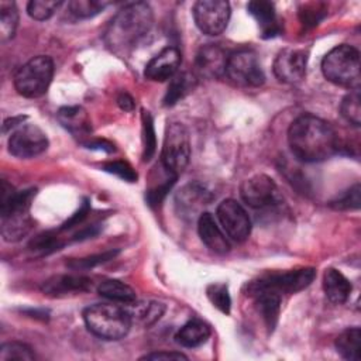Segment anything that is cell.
<instances>
[{
  "instance_id": "7c38bea8",
  "label": "cell",
  "mask_w": 361,
  "mask_h": 361,
  "mask_svg": "<svg viewBox=\"0 0 361 361\" xmlns=\"http://www.w3.org/2000/svg\"><path fill=\"white\" fill-rule=\"evenodd\" d=\"M224 233L234 241L243 243L250 237L251 220L245 209L234 199L223 200L216 210Z\"/></svg>"
},
{
  "instance_id": "60d3db41",
  "label": "cell",
  "mask_w": 361,
  "mask_h": 361,
  "mask_svg": "<svg viewBox=\"0 0 361 361\" xmlns=\"http://www.w3.org/2000/svg\"><path fill=\"white\" fill-rule=\"evenodd\" d=\"M320 4H312L305 7V10L300 13L302 14V21L306 25H316L322 18H323V13L324 8H319Z\"/></svg>"
},
{
  "instance_id": "52a82bcc",
  "label": "cell",
  "mask_w": 361,
  "mask_h": 361,
  "mask_svg": "<svg viewBox=\"0 0 361 361\" xmlns=\"http://www.w3.org/2000/svg\"><path fill=\"white\" fill-rule=\"evenodd\" d=\"M189 158L190 138L186 127L180 123H171L166 128L161 152L162 166L168 172L179 176L188 166Z\"/></svg>"
},
{
  "instance_id": "ac0fdd59",
  "label": "cell",
  "mask_w": 361,
  "mask_h": 361,
  "mask_svg": "<svg viewBox=\"0 0 361 361\" xmlns=\"http://www.w3.org/2000/svg\"><path fill=\"white\" fill-rule=\"evenodd\" d=\"M92 288L90 278L85 275H54L44 281L41 290L54 298L76 295Z\"/></svg>"
},
{
  "instance_id": "d6a6232c",
  "label": "cell",
  "mask_w": 361,
  "mask_h": 361,
  "mask_svg": "<svg viewBox=\"0 0 361 361\" xmlns=\"http://www.w3.org/2000/svg\"><path fill=\"white\" fill-rule=\"evenodd\" d=\"M141 121H142V159L149 161L155 154V148H157L154 121L149 111L142 110Z\"/></svg>"
},
{
  "instance_id": "e0dca14e",
  "label": "cell",
  "mask_w": 361,
  "mask_h": 361,
  "mask_svg": "<svg viewBox=\"0 0 361 361\" xmlns=\"http://www.w3.org/2000/svg\"><path fill=\"white\" fill-rule=\"evenodd\" d=\"M182 56L176 47H165L147 65L144 75L154 82H164L176 75Z\"/></svg>"
},
{
  "instance_id": "603a6c76",
  "label": "cell",
  "mask_w": 361,
  "mask_h": 361,
  "mask_svg": "<svg viewBox=\"0 0 361 361\" xmlns=\"http://www.w3.org/2000/svg\"><path fill=\"white\" fill-rule=\"evenodd\" d=\"M209 337H210V327L203 320H199V319L189 320L175 334L176 343L188 348H195L204 344Z\"/></svg>"
},
{
  "instance_id": "6da1fadb",
  "label": "cell",
  "mask_w": 361,
  "mask_h": 361,
  "mask_svg": "<svg viewBox=\"0 0 361 361\" xmlns=\"http://www.w3.org/2000/svg\"><path fill=\"white\" fill-rule=\"evenodd\" d=\"M292 154L302 162H322L333 157L340 141L336 130L326 120L313 114H302L288 130Z\"/></svg>"
},
{
  "instance_id": "836d02e7",
  "label": "cell",
  "mask_w": 361,
  "mask_h": 361,
  "mask_svg": "<svg viewBox=\"0 0 361 361\" xmlns=\"http://www.w3.org/2000/svg\"><path fill=\"white\" fill-rule=\"evenodd\" d=\"M110 3L103 0H73L68 7L71 13L78 18H90L103 11Z\"/></svg>"
},
{
  "instance_id": "3957f363",
  "label": "cell",
  "mask_w": 361,
  "mask_h": 361,
  "mask_svg": "<svg viewBox=\"0 0 361 361\" xmlns=\"http://www.w3.org/2000/svg\"><path fill=\"white\" fill-rule=\"evenodd\" d=\"M34 196L35 189L17 192L7 180H1L0 217L1 235L6 241H18L31 230L32 219L30 216V207Z\"/></svg>"
},
{
  "instance_id": "d4e9b609",
  "label": "cell",
  "mask_w": 361,
  "mask_h": 361,
  "mask_svg": "<svg viewBox=\"0 0 361 361\" xmlns=\"http://www.w3.org/2000/svg\"><path fill=\"white\" fill-rule=\"evenodd\" d=\"M212 200V195L199 183H189L179 190L176 203L186 214L195 213L199 207L207 204Z\"/></svg>"
},
{
  "instance_id": "7a4b0ae2",
  "label": "cell",
  "mask_w": 361,
  "mask_h": 361,
  "mask_svg": "<svg viewBox=\"0 0 361 361\" xmlns=\"http://www.w3.org/2000/svg\"><path fill=\"white\" fill-rule=\"evenodd\" d=\"M154 14L144 1L128 3L111 18L104 41L116 54H127L134 49L151 31Z\"/></svg>"
},
{
  "instance_id": "d6986e66",
  "label": "cell",
  "mask_w": 361,
  "mask_h": 361,
  "mask_svg": "<svg viewBox=\"0 0 361 361\" xmlns=\"http://www.w3.org/2000/svg\"><path fill=\"white\" fill-rule=\"evenodd\" d=\"M247 10L258 23L262 38H274L281 34L282 28L274 3L267 0L250 1Z\"/></svg>"
},
{
  "instance_id": "7bdbcfd3",
  "label": "cell",
  "mask_w": 361,
  "mask_h": 361,
  "mask_svg": "<svg viewBox=\"0 0 361 361\" xmlns=\"http://www.w3.org/2000/svg\"><path fill=\"white\" fill-rule=\"evenodd\" d=\"M27 117L24 116H18V117H11V118H7L3 124V133H7L10 128L11 130H16L18 126L23 124V121L25 120Z\"/></svg>"
},
{
  "instance_id": "cb8c5ba5",
  "label": "cell",
  "mask_w": 361,
  "mask_h": 361,
  "mask_svg": "<svg viewBox=\"0 0 361 361\" xmlns=\"http://www.w3.org/2000/svg\"><path fill=\"white\" fill-rule=\"evenodd\" d=\"M130 306L131 309L127 310L130 313L131 322L142 327H149L155 324L165 313V305L157 300H135Z\"/></svg>"
},
{
  "instance_id": "9a60e30c",
  "label": "cell",
  "mask_w": 361,
  "mask_h": 361,
  "mask_svg": "<svg viewBox=\"0 0 361 361\" xmlns=\"http://www.w3.org/2000/svg\"><path fill=\"white\" fill-rule=\"evenodd\" d=\"M230 52L219 44L203 45L195 61L196 72L207 79H219L226 75Z\"/></svg>"
},
{
  "instance_id": "ffe728a7",
  "label": "cell",
  "mask_w": 361,
  "mask_h": 361,
  "mask_svg": "<svg viewBox=\"0 0 361 361\" xmlns=\"http://www.w3.org/2000/svg\"><path fill=\"white\" fill-rule=\"evenodd\" d=\"M197 231L200 240L216 254H227L230 251V243L226 234L220 230L212 213L204 212L197 219Z\"/></svg>"
},
{
  "instance_id": "4fadbf2b",
  "label": "cell",
  "mask_w": 361,
  "mask_h": 361,
  "mask_svg": "<svg viewBox=\"0 0 361 361\" xmlns=\"http://www.w3.org/2000/svg\"><path fill=\"white\" fill-rule=\"evenodd\" d=\"M314 276H316L314 268L306 267V268H298V269H290L283 272L268 274L254 282L279 295H283V293H296L307 288L313 282Z\"/></svg>"
},
{
  "instance_id": "e575fe53",
  "label": "cell",
  "mask_w": 361,
  "mask_h": 361,
  "mask_svg": "<svg viewBox=\"0 0 361 361\" xmlns=\"http://www.w3.org/2000/svg\"><path fill=\"white\" fill-rule=\"evenodd\" d=\"M206 295L210 303L217 307L221 313L228 314L231 307V299L228 293V286L226 283H212L206 289Z\"/></svg>"
},
{
  "instance_id": "f1b7e54d",
  "label": "cell",
  "mask_w": 361,
  "mask_h": 361,
  "mask_svg": "<svg viewBox=\"0 0 361 361\" xmlns=\"http://www.w3.org/2000/svg\"><path fill=\"white\" fill-rule=\"evenodd\" d=\"M18 25V10L14 1H0V39L7 42L16 34Z\"/></svg>"
},
{
  "instance_id": "ba28073f",
  "label": "cell",
  "mask_w": 361,
  "mask_h": 361,
  "mask_svg": "<svg viewBox=\"0 0 361 361\" xmlns=\"http://www.w3.org/2000/svg\"><path fill=\"white\" fill-rule=\"evenodd\" d=\"M226 76L241 87H258L265 82V75L257 54L247 48L230 54Z\"/></svg>"
},
{
  "instance_id": "484cf974",
  "label": "cell",
  "mask_w": 361,
  "mask_h": 361,
  "mask_svg": "<svg viewBox=\"0 0 361 361\" xmlns=\"http://www.w3.org/2000/svg\"><path fill=\"white\" fill-rule=\"evenodd\" d=\"M196 86V76L190 72H180L171 78L168 90L164 97L165 106H173L179 100H182L186 94H189Z\"/></svg>"
},
{
  "instance_id": "8fae6325",
  "label": "cell",
  "mask_w": 361,
  "mask_h": 361,
  "mask_svg": "<svg viewBox=\"0 0 361 361\" xmlns=\"http://www.w3.org/2000/svg\"><path fill=\"white\" fill-rule=\"evenodd\" d=\"M48 148L47 134L35 124H21L13 130L8 138V151L11 155L28 159L42 154Z\"/></svg>"
},
{
  "instance_id": "4dcf8cb0",
  "label": "cell",
  "mask_w": 361,
  "mask_h": 361,
  "mask_svg": "<svg viewBox=\"0 0 361 361\" xmlns=\"http://www.w3.org/2000/svg\"><path fill=\"white\" fill-rule=\"evenodd\" d=\"M341 116L347 123L354 127H360L361 124V96L360 89H351L341 100L340 104Z\"/></svg>"
},
{
  "instance_id": "2e32d148",
  "label": "cell",
  "mask_w": 361,
  "mask_h": 361,
  "mask_svg": "<svg viewBox=\"0 0 361 361\" xmlns=\"http://www.w3.org/2000/svg\"><path fill=\"white\" fill-rule=\"evenodd\" d=\"M248 296H251L257 305L262 320L265 322L267 327L272 331L278 323V316L281 310V295L258 285L257 282H250L247 286Z\"/></svg>"
},
{
  "instance_id": "4316f807",
  "label": "cell",
  "mask_w": 361,
  "mask_h": 361,
  "mask_svg": "<svg viewBox=\"0 0 361 361\" xmlns=\"http://www.w3.org/2000/svg\"><path fill=\"white\" fill-rule=\"evenodd\" d=\"M97 292L100 296L117 302V303H126V305H131L137 300L135 292L131 286H128L127 283L118 281V279H106L103 281L99 288Z\"/></svg>"
},
{
  "instance_id": "44dd1931",
  "label": "cell",
  "mask_w": 361,
  "mask_h": 361,
  "mask_svg": "<svg viewBox=\"0 0 361 361\" xmlns=\"http://www.w3.org/2000/svg\"><path fill=\"white\" fill-rule=\"evenodd\" d=\"M56 118L63 128L78 138H86L92 133L89 114L82 106L61 107L56 113Z\"/></svg>"
},
{
  "instance_id": "d590c367",
  "label": "cell",
  "mask_w": 361,
  "mask_h": 361,
  "mask_svg": "<svg viewBox=\"0 0 361 361\" xmlns=\"http://www.w3.org/2000/svg\"><path fill=\"white\" fill-rule=\"evenodd\" d=\"M62 1L56 0H31L27 4V13L31 18L37 21H44L52 17V14L59 8Z\"/></svg>"
},
{
  "instance_id": "9c48e42d",
  "label": "cell",
  "mask_w": 361,
  "mask_h": 361,
  "mask_svg": "<svg viewBox=\"0 0 361 361\" xmlns=\"http://www.w3.org/2000/svg\"><path fill=\"white\" fill-rule=\"evenodd\" d=\"M241 199L252 209H269L281 203L279 189L272 178L264 173L245 179L240 188Z\"/></svg>"
},
{
  "instance_id": "30bf717a",
  "label": "cell",
  "mask_w": 361,
  "mask_h": 361,
  "mask_svg": "<svg viewBox=\"0 0 361 361\" xmlns=\"http://www.w3.org/2000/svg\"><path fill=\"white\" fill-rule=\"evenodd\" d=\"M230 14V4L224 0H200L193 6L195 23L206 35L221 34L228 24Z\"/></svg>"
},
{
  "instance_id": "74e56055",
  "label": "cell",
  "mask_w": 361,
  "mask_h": 361,
  "mask_svg": "<svg viewBox=\"0 0 361 361\" xmlns=\"http://www.w3.org/2000/svg\"><path fill=\"white\" fill-rule=\"evenodd\" d=\"M331 207L337 210H353L360 207V185H354L336 200L331 202Z\"/></svg>"
},
{
  "instance_id": "ee69618b",
  "label": "cell",
  "mask_w": 361,
  "mask_h": 361,
  "mask_svg": "<svg viewBox=\"0 0 361 361\" xmlns=\"http://www.w3.org/2000/svg\"><path fill=\"white\" fill-rule=\"evenodd\" d=\"M117 103H118V106H120L123 110H127V111L134 107V102H133V99H131L127 93H121V94L118 96V99H117Z\"/></svg>"
},
{
  "instance_id": "5b68a950",
  "label": "cell",
  "mask_w": 361,
  "mask_h": 361,
  "mask_svg": "<svg viewBox=\"0 0 361 361\" xmlns=\"http://www.w3.org/2000/svg\"><path fill=\"white\" fill-rule=\"evenodd\" d=\"M324 78L343 87L360 89V52L355 47L341 44L330 49L322 61Z\"/></svg>"
},
{
  "instance_id": "8992f818",
  "label": "cell",
  "mask_w": 361,
  "mask_h": 361,
  "mask_svg": "<svg viewBox=\"0 0 361 361\" xmlns=\"http://www.w3.org/2000/svg\"><path fill=\"white\" fill-rule=\"evenodd\" d=\"M52 76V59L47 55H38L18 68L14 75V87L18 94L28 99H35L48 90Z\"/></svg>"
},
{
  "instance_id": "7402d4cb",
  "label": "cell",
  "mask_w": 361,
  "mask_h": 361,
  "mask_svg": "<svg viewBox=\"0 0 361 361\" xmlns=\"http://www.w3.org/2000/svg\"><path fill=\"white\" fill-rule=\"evenodd\" d=\"M323 290L331 303L341 305L351 293V283L338 269L327 268L323 275Z\"/></svg>"
},
{
  "instance_id": "ab89813d",
  "label": "cell",
  "mask_w": 361,
  "mask_h": 361,
  "mask_svg": "<svg viewBox=\"0 0 361 361\" xmlns=\"http://www.w3.org/2000/svg\"><path fill=\"white\" fill-rule=\"evenodd\" d=\"M116 254H117V251H106V252H102V254H97V255H90V257H86V258L73 259V261L69 262V267L73 268V269H89V268H93L94 265H99V264H103V262L111 259Z\"/></svg>"
},
{
  "instance_id": "f546056e",
  "label": "cell",
  "mask_w": 361,
  "mask_h": 361,
  "mask_svg": "<svg viewBox=\"0 0 361 361\" xmlns=\"http://www.w3.org/2000/svg\"><path fill=\"white\" fill-rule=\"evenodd\" d=\"M65 241L59 237V230L58 231H45L38 235H35L30 244L28 248L31 252L35 255H48L54 251H58L63 247Z\"/></svg>"
},
{
  "instance_id": "8d00e7d4",
  "label": "cell",
  "mask_w": 361,
  "mask_h": 361,
  "mask_svg": "<svg viewBox=\"0 0 361 361\" xmlns=\"http://www.w3.org/2000/svg\"><path fill=\"white\" fill-rule=\"evenodd\" d=\"M178 176L173 173H168L162 182H159L158 185L151 186L147 190V202L151 206H158L161 204V202L164 200V197L166 196V193L171 190V188L173 186V183L176 182Z\"/></svg>"
},
{
  "instance_id": "1f68e13d",
  "label": "cell",
  "mask_w": 361,
  "mask_h": 361,
  "mask_svg": "<svg viewBox=\"0 0 361 361\" xmlns=\"http://www.w3.org/2000/svg\"><path fill=\"white\" fill-rule=\"evenodd\" d=\"M35 358L32 348L21 341H8L0 347V360L1 361H31Z\"/></svg>"
},
{
  "instance_id": "f35d334b",
  "label": "cell",
  "mask_w": 361,
  "mask_h": 361,
  "mask_svg": "<svg viewBox=\"0 0 361 361\" xmlns=\"http://www.w3.org/2000/svg\"><path fill=\"white\" fill-rule=\"evenodd\" d=\"M103 169L110 172V173L117 175L118 178L127 180V182L137 180V173L134 172L131 165L128 162H126V161H110V162H106L103 165Z\"/></svg>"
},
{
  "instance_id": "5bb4252c",
  "label": "cell",
  "mask_w": 361,
  "mask_h": 361,
  "mask_svg": "<svg viewBox=\"0 0 361 361\" xmlns=\"http://www.w3.org/2000/svg\"><path fill=\"white\" fill-rule=\"evenodd\" d=\"M307 52L299 48L282 49L274 61V73L283 83H299L306 76Z\"/></svg>"
},
{
  "instance_id": "83f0119b",
  "label": "cell",
  "mask_w": 361,
  "mask_h": 361,
  "mask_svg": "<svg viewBox=\"0 0 361 361\" xmlns=\"http://www.w3.org/2000/svg\"><path fill=\"white\" fill-rule=\"evenodd\" d=\"M360 343H361V331L360 327H348L338 334L336 338L337 353L350 361L360 360Z\"/></svg>"
},
{
  "instance_id": "277c9868",
  "label": "cell",
  "mask_w": 361,
  "mask_h": 361,
  "mask_svg": "<svg viewBox=\"0 0 361 361\" xmlns=\"http://www.w3.org/2000/svg\"><path fill=\"white\" fill-rule=\"evenodd\" d=\"M83 322L87 330L103 340H120L133 324L130 313L114 303H96L85 309Z\"/></svg>"
},
{
  "instance_id": "b9f144b4",
  "label": "cell",
  "mask_w": 361,
  "mask_h": 361,
  "mask_svg": "<svg viewBox=\"0 0 361 361\" xmlns=\"http://www.w3.org/2000/svg\"><path fill=\"white\" fill-rule=\"evenodd\" d=\"M140 360H152V361H161V360H188V357L178 351H154L142 355Z\"/></svg>"
}]
</instances>
